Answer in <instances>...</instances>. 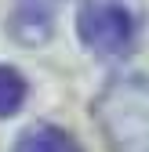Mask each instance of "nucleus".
Returning a JSON list of instances; mask_svg holds the SVG:
<instances>
[{"label": "nucleus", "instance_id": "nucleus-2", "mask_svg": "<svg viewBox=\"0 0 149 152\" xmlns=\"http://www.w3.org/2000/svg\"><path fill=\"white\" fill-rule=\"evenodd\" d=\"M77 33L87 51L102 54V58H124L135 47L138 22L117 0H102V4H87L77 18Z\"/></svg>", "mask_w": 149, "mask_h": 152}, {"label": "nucleus", "instance_id": "nucleus-5", "mask_svg": "<svg viewBox=\"0 0 149 152\" xmlns=\"http://www.w3.org/2000/svg\"><path fill=\"white\" fill-rule=\"evenodd\" d=\"M29 98V83L15 65H0V120L15 116Z\"/></svg>", "mask_w": 149, "mask_h": 152}, {"label": "nucleus", "instance_id": "nucleus-1", "mask_svg": "<svg viewBox=\"0 0 149 152\" xmlns=\"http://www.w3.org/2000/svg\"><path fill=\"white\" fill-rule=\"evenodd\" d=\"M95 120L113 152H149V76H113L95 98Z\"/></svg>", "mask_w": 149, "mask_h": 152}, {"label": "nucleus", "instance_id": "nucleus-4", "mask_svg": "<svg viewBox=\"0 0 149 152\" xmlns=\"http://www.w3.org/2000/svg\"><path fill=\"white\" fill-rule=\"evenodd\" d=\"M15 152H84V145L55 123H36V127L18 134Z\"/></svg>", "mask_w": 149, "mask_h": 152}, {"label": "nucleus", "instance_id": "nucleus-3", "mask_svg": "<svg viewBox=\"0 0 149 152\" xmlns=\"http://www.w3.org/2000/svg\"><path fill=\"white\" fill-rule=\"evenodd\" d=\"M7 29L18 36V44H44L51 36V7L47 0H18L11 11Z\"/></svg>", "mask_w": 149, "mask_h": 152}]
</instances>
